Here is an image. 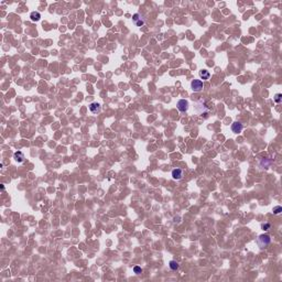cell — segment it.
I'll list each match as a JSON object with an SVG mask.
<instances>
[{
  "label": "cell",
  "mask_w": 282,
  "mask_h": 282,
  "mask_svg": "<svg viewBox=\"0 0 282 282\" xmlns=\"http://www.w3.org/2000/svg\"><path fill=\"white\" fill-rule=\"evenodd\" d=\"M194 109H195V113L198 115H203V114H206L210 111V108L206 106L205 104V100L204 99H199V100L195 101V106H194Z\"/></svg>",
  "instance_id": "6da1fadb"
},
{
  "label": "cell",
  "mask_w": 282,
  "mask_h": 282,
  "mask_svg": "<svg viewBox=\"0 0 282 282\" xmlns=\"http://www.w3.org/2000/svg\"><path fill=\"white\" fill-rule=\"evenodd\" d=\"M270 243H271V237L268 234H262V235L259 236V238L257 239V244L260 247V249H263L265 247L269 246Z\"/></svg>",
  "instance_id": "7a4b0ae2"
},
{
  "label": "cell",
  "mask_w": 282,
  "mask_h": 282,
  "mask_svg": "<svg viewBox=\"0 0 282 282\" xmlns=\"http://www.w3.org/2000/svg\"><path fill=\"white\" fill-rule=\"evenodd\" d=\"M203 87H204V85H203V82L201 80H194L191 83V88L195 93H198V92L203 90Z\"/></svg>",
  "instance_id": "3957f363"
},
{
  "label": "cell",
  "mask_w": 282,
  "mask_h": 282,
  "mask_svg": "<svg viewBox=\"0 0 282 282\" xmlns=\"http://www.w3.org/2000/svg\"><path fill=\"white\" fill-rule=\"evenodd\" d=\"M177 107L181 113H185V111H187V109H189V101L186 100V99H180V100L177 101Z\"/></svg>",
  "instance_id": "277c9868"
},
{
  "label": "cell",
  "mask_w": 282,
  "mask_h": 282,
  "mask_svg": "<svg viewBox=\"0 0 282 282\" xmlns=\"http://www.w3.org/2000/svg\"><path fill=\"white\" fill-rule=\"evenodd\" d=\"M184 177V171L182 169H174L172 171V177L173 180H177V181H180L182 180Z\"/></svg>",
  "instance_id": "5b68a950"
},
{
  "label": "cell",
  "mask_w": 282,
  "mask_h": 282,
  "mask_svg": "<svg viewBox=\"0 0 282 282\" xmlns=\"http://www.w3.org/2000/svg\"><path fill=\"white\" fill-rule=\"evenodd\" d=\"M243 129H244V126H243V123L239 121H235L232 122V132H235V133H239V132H241L243 131Z\"/></svg>",
  "instance_id": "8992f818"
},
{
  "label": "cell",
  "mask_w": 282,
  "mask_h": 282,
  "mask_svg": "<svg viewBox=\"0 0 282 282\" xmlns=\"http://www.w3.org/2000/svg\"><path fill=\"white\" fill-rule=\"evenodd\" d=\"M132 21L135 22V24L137 25V27H142V25L144 24V19H142V18L140 17L139 13L133 14V17H132Z\"/></svg>",
  "instance_id": "52a82bcc"
},
{
  "label": "cell",
  "mask_w": 282,
  "mask_h": 282,
  "mask_svg": "<svg viewBox=\"0 0 282 282\" xmlns=\"http://www.w3.org/2000/svg\"><path fill=\"white\" fill-rule=\"evenodd\" d=\"M89 110H90L93 114H98V113H100V110H101L100 104H98V103H92V104L89 105Z\"/></svg>",
  "instance_id": "ba28073f"
},
{
  "label": "cell",
  "mask_w": 282,
  "mask_h": 282,
  "mask_svg": "<svg viewBox=\"0 0 282 282\" xmlns=\"http://www.w3.org/2000/svg\"><path fill=\"white\" fill-rule=\"evenodd\" d=\"M13 159L17 161L18 163H22V162H24V154H23V152L21 151H17L14 152V154H13Z\"/></svg>",
  "instance_id": "9c48e42d"
},
{
  "label": "cell",
  "mask_w": 282,
  "mask_h": 282,
  "mask_svg": "<svg viewBox=\"0 0 282 282\" xmlns=\"http://www.w3.org/2000/svg\"><path fill=\"white\" fill-rule=\"evenodd\" d=\"M198 75H199V77H201V80H210V77H211V73L207 71V70H201V71L198 72Z\"/></svg>",
  "instance_id": "30bf717a"
},
{
  "label": "cell",
  "mask_w": 282,
  "mask_h": 282,
  "mask_svg": "<svg viewBox=\"0 0 282 282\" xmlns=\"http://www.w3.org/2000/svg\"><path fill=\"white\" fill-rule=\"evenodd\" d=\"M30 19H31V21L37 22L41 19V14H40V12H38V11H33V12L30 13Z\"/></svg>",
  "instance_id": "8fae6325"
},
{
  "label": "cell",
  "mask_w": 282,
  "mask_h": 282,
  "mask_svg": "<svg viewBox=\"0 0 282 282\" xmlns=\"http://www.w3.org/2000/svg\"><path fill=\"white\" fill-rule=\"evenodd\" d=\"M169 267H170V269L171 270H177L179 268H180V265L177 263V261H174V260H171L170 261V263H169Z\"/></svg>",
  "instance_id": "7c38bea8"
},
{
  "label": "cell",
  "mask_w": 282,
  "mask_h": 282,
  "mask_svg": "<svg viewBox=\"0 0 282 282\" xmlns=\"http://www.w3.org/2000/svg\"><path fill=\"white\" fill-rule=\"evenodd\" d=\"M273 100L276 101L277 104H280V103L282 101V94H280V93L276 94L273 97Z\"/></svg>",
  "instance_id": "4fadbf2b"
},
{
  "label": "cell",
  "mask_w": 282,
  "mask_h": 282,
  "mask_svg": "<svg viewBox=\"0 0 282 282\" xmlns=\"http://www.w3.org/2000/svg\"><path fill=\"white\" fill-rule=\"evenodd\" d=\"M261 228H262L263 230H269L270 228H271V224H270V223L261 224Z\"/></svg>",
  "instance_id": "5bb4252c"
},
{
  "label": "cell",
  "mask_w": 282,
  "mask_h": 282,
  "mask_svg": "<svg viewBox=\"0 0 282 282\" xmlns=\"http://www.w3.org/2000/svg\"><path fill=\"white\" fill-rule=\"evenodd\" d=\"M282 212V207L281 206H274L273 207V214H276V215H278V214H280Z\"/></svg>",
  "instance_id": "9a60e30c"
},
{
  "label": "cell",
  "mask_w": 282,
  "mask_h": 282,
  "mask_svg": "<svg viewBox=\"0 0 282 282\" xmlns=\"http://www.w3.org/2000/svg\"><path fill=\"white\" fill-rule=\"evenodd\" d=\"M133 272H135L136 274H139L142 272V269H141L140 267H138V265H136V267H133Z\"/></svg>",
  "instance_id": "2e32d148"
}]
</instances>
